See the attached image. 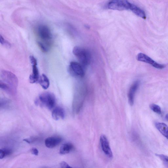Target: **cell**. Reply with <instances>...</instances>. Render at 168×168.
<instances>
[{"instance_id": "cell-1", "label": "cell", "mask_w": 168, "mask_h": 168, "mask_svg": "<svg viewBox=\"0 0 168 168\" xmlns=\"http://www.w3.org/2000/svg\"><path fill=\"white\" fill-rule=\"evenodd\" d=\"M0 75L2 80L1 81L7 85L14 94L16 93L18 84L16 76L12 73L3 70L1 71Z\"/></svg>"}, {"instance_id": "cell-2", "label": "cell", "mask_w": 168, "mask_h": 168, "mask_svg": "<svg viewBox=\"0 0 168 168\" xmlns=\"http://www.w3.org/2000/svg\"><path fill=\"white\" fill-rule=\"evenodd\" d=\"M73 52L82 66H87L90 64L91 54L87 50L79 46H76L74 48Z\"/></svg>"}, {"instance_id": "cell-3", "label": "cell", "mask_w": 168, "mask_h": 168, "mask_svg": "<svg viewBox=\"0 0 168 168\" xmlns=\"http://www.w3.org/2000/svg\"><path fill=\"white\" fill-rule=\"evenodd\" d=\"M38 101L42 106L51 110L55 105L56 98L53 93L45 92L42 93L39 96Z\"/></svg>"}, {"instance_id": "cell-4", "label": "cell", "mask_w": 168, "mask_h": 168, "mask_svg": "<svg viewBox=\"0 0 168 168\" xmlns=\"http://www.w3.org/2000/svg\"><path fill=\"white\" fill-rule=\"evenodd\" d=\"M131 3L127 1L114 0L108 3L109 9L118 11H123L130 9Z\"/></svg>"}, {"instance_id": "cell-5", "label": "cell", "mask_w": 168, "mask_h": 168, "mask_svg": "<svg viewBox=\"0 0 168 168\" xmlns=\"http://www.w3.org/2000/svg\"><path fill=\"white\" fill-rule=\"evenodd\" d=\"M38 33L39 37L43 40L50 43L52 38V35L49 27L45 25L39 26L38 28Z\"/></svg>"}, {"instance_id": "cell-6", "label": "cell", "mask_w": 168, "mask_h": 168, "mask_svg": "<svg viewBox=\"0 0 168 168\" xmlns=\"http://www.w3.org/2000/svg\"><path fill=\"white\" fill-rule=\"evenodd\" d=\"M137 59L138 61L146 62L156 68L162 69L165 67V65L157 63L146 54L142 53H139L138 54L137 56Z\"/></svg>"}, {"instance_id": "cell-7", "label": "cell", "mask_w": 168, "mask_h": 168, "mask_svg": "<svg viewBox=\"0 0 168 168\" xmlns=\"http://www.w3.org/2000/svg\"><path fill=\"white\" fill-rule=\"evenodd\" d=\"M69 70L70 73L74 76L83 77L84 75L83 66L77 62L72 61L70 63Z\"/></svg>"}, {"instance_id": "cell-8", "label": "cell", "mask_w": 168, "mask_h": 168, "mask_svg": "<svg viewBox=\"0 0 168 168\" xmlns=\"http://www.w3.org/2000/svg\"><path fill=\"white\" fill-rule=\"evenodd\" d=\"M100 142L104 154L109 158H112L113 154L107 137L104 135H101L100 138Z\"/></svg>"}, {"instance_id": "cell-9", "label": "cell", "mask_w": 168, "mask_h": 168, "mask_svg": "<svg viewBox=\"0 0 168 168\" xmlns=\"http://www.w3.org/2000/svg\"><path fill=\"white\" fill-rule=\"evenodd\" d=\"M140 82L136 81L132 84L128 93V99L130 104L132 106L134 103L135 94L139 87Z\"/></svg>"}, {"instance_id": "cell-10", "label": "cell", "mask_w": 168, "mask_h": 168, "mask_svg": "<svg viewBox=\"0 0 168 168\" xmlns=\"http://www.w3.org/2000/svg\"><path fill=\"white\" fill-rule=\"evenodd\" d=\"M62 139L59 137H51L46 138L45 143L46 146L49 148L56 147L62 141Z\"/></svg>"}, {"instance_id": "cell-11", "label": "cell", "mask_w": 168, "mask_h": 168, "mask_svg": "<svg viewBox=\"0 0 168 168\" xmlns=\"http://www.w3.org/2000/svg\"><path fill=\"white\" fill-rule=\"evenodd\" d=\"M52 115L53 118L54 120L63 119L65 117V111L64 109L61 107H57L52 111Z\"/></svg>"}, {"instance_id": "cell-12", "label": "cell", "mask_w": 168, "mask_h": 168, "mask_svg": "<svg viewBox=\"0 0 168 168\" xmlns=\"http://www.w3.org/2000/svg\"><path fill=\"white\" fill-rule=\"evenodd\" d=\"M130 10L137 16L144 19H146V16L145 12L143 10L133 4L131 3Z\"/></svg>"}, {"instance_id": "cell-13", "label": "cell", "mask_w": 168, "mask_h": 168, "mask_svg": "<svg viewBox=\"0 0 168 168\" xmlns=\"http://www.w3.org/2000/svg\"><path fill=\"white\" fill-rule=\"evenodd\" d=\"M155 126L157 129L166 138L168 137V126L163 123H156Z\"/></svg>"}, {"instance_id": "cell-14", "label": "cell", "mask_w": 168, "mask_h": 168, "mask_svg": "<svg viewBox=\"0 0 168 168\" xmlns=\"http://www.w3.org/2000/svg\"><path fill=\"white\" fill-rule=\"evenodd\" d=\"M29 80L31 83L33 84L39 81V72L37 65H32V73L30 76Z\"/></svg>"}, {"instance_id": "cell-15", "label": "cell", "mask_w": 168, "mask_h": 168, "mask_svg": "<svg viewBox=\"0 0 168 168\" xmlns=\"http://www.w3.org/2000/svg\"><path fill=\"white\" fill-rule=\"evenodd\" d=\"M74 148L73 144L70 143H66L62 145L60 148V153L61 155L68 154Z\"/></svg>"}, {"instance_id": "cell-16", "label": "cell", "mask_w": 168, "mask_h": 168, "mask_svg": "<svg viewBox=\"0 0 168 168\" xmlns=\"http://www.w3.org/2000/svg\"><path fill=\"white\" fill-rule=\"evenodd\" d=\"M39 81L41 87L44 89H47L49 87L50 81L48 78L45 74H42Z\"/></svg>"}, {"instance_id": "cell-17", "label": "cell", "mask_w": 168, "mask_h": 168, "mask_svg": "<svg viewBox=\"0 0 168 168\" xmlns=\"http://www.w3.org/2000/svg\"><path fill=\"white\" fill-rule=\"evenodd\" d=\"M12 153V150L9 148H2L0 150V159H2L6 156L11 155Z\"/></svg>"}, {"instance_id": "cell-18", "label": "cell", "mask_w": 168, "mask_h": 168, "mask_svg": "<svg viewBox=\"0 0 168 168\" xmlns=\"http://www.w3.org/2000/svg\"><path fill=\"white\" fill-rule=\"evenodd\" d=\"M156 155L161 159L164 165L168 168V156L163 154H156Z\"/></svg>"}, {"instance_id": "cell-19", "label": "cell", "mask_w": 168, "mask_h": 168, "mask_svg": "<svg viewBox=\"0 0 168 168\" xmlns=\"http://www.w3.org/2000/svg\"><path fill=\"white\" fill-rule=\"evenodd\" d=\"M150 107L151 110L154 112L159 114H161L162 110L161 108L158 105L152 104L150 105Z\"/></svg>"}, {"instance_id": "cell-20", "label": "cell", "mask_w": 168, "mask_h": 168, "mask_svg": "<svg viewBox=\"0 0 168 168\" xmlns=\"http://www.w3.org/2000/svg\"><path fill=\"white\" fill-rule=\"evenodd\" d=\"M0 42L2 44L4 45L7 47H10L11 44L5 40L3 37L1 35H0Z\"/></svg>"}, {"instance_id": "cell-21", "label": "cell", "mask_w": 168, "mask_h": 168, "mask_svg": "<svg viewBox=\"0 0 168 168\" xmlns=\"http://www.w3.org/2000/svg\"><path fill=\"white\" fill-rule=\"evenodd\" d=\"M38 44L39 46V47L40 48L41 50L43 51L44 52H47L48 51V49L41 42H38Z\"/></svg>"}, {"instance_id": "cell-22", "label": "cell", "mask_w": 168, "mask_h": 168, "mask_svg": "<svg viewBox=\"0 0 168 168\" xmlns=\"http://www.w3.org/2000/svg\"><path fill=\"white\" fill-rule=\"evenodd\" d=\"M30 60L31 64L32 65H37V61L36 58L33 56H30Z\"/></svg>"}, {"instance_id": "cell-23", "label": "cell", "mask_w": 168, "mask_h": 168, "mask_svg": "<svg viewBox=\"0 0 168 168\" xmlns=\"http://www.w3.org/2000/svg\"><path fill=\"white\" fill-rule=\"evenodd\" d=\"M60 165L61 168H73L70 166L67 163L64 161L61 163Z\"/></svg>"}, {"instance_id": "cell-24", "label": "cell", "mask_w": 168, "mask_h": 168, "mask_svg": "<svg viewBox=\"0 0 168 168\" xmlns=\"http://www.w3.org/2000/svg\"><path fill=\"white\" fill-rule=\"evenodd\" d=\"M36 140V139L35 138H31L28 139H25L23 140L27 143H31L33 142Z\"/></svg>"}, {"instance_id": "cell-25", "label": "cell", "mask_w": 168, "mask_h": 168, "mask_svg": "<svg viewBox=\"0 0 168 168\" xmlns=\"http://www.w3.org/2000/svg\"><path fill=\"white\" fill-rule=\"evenodd\" d=\"M31 152L32 153L35 155L37 156L38 154V151L36 148H33L31 150Z\"/></svg>"}, {"instance_id": "cell-26", "label": "cell", "mask_w": 168, "mask_h": 168, "mask_svg": "<svg viewBox=\"0 0 168 168\" xmlns=\"http://www.w3.org/2000/svg\"><path fill=\"white\" fill-rule=\"evenodd\" d=\"M166 120L168 121V114H167V115H166Z\"/></svg>"}, {"instance_id": "cell-27", "label": "cell", "mask_w": 168, "mask_h": 168, "mask_svg": "<svg viewBox=\"0 0 168 168\" xmlns=\"http://www.w3.org/2000/svg\"><path fill=\"white\" fill-rule=\"evenodd\" d=\"M167 139L168 140V137L167 138Z\"/></svg>"}]
</instances>
